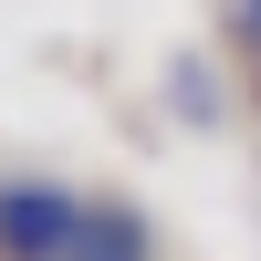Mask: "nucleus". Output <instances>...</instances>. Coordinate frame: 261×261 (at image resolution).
<instances>
[{"label":"nucleus","mask_w":261,"mask_h":261,"mask_svg":"<svg viewBox=\"0 0 261 261\" xmlns=\"http://www.w3.org/2000/svg\"><path fill=\"white\" fill-rule=\"evenodd\" d=\"M241 21H251V42H261V0H241Z\"/></svg>","instance_id":"obj_3"},{"label":"nucleus","mask_w":261,"mask_h":261,"mask_svg":"<svg viewBox=\"0 0 261 261\" xmlns=\"http://www.w3.org/2000/svg\"><path fill=\"white\" fill-rule=\"evenodd\" d=\"M63 261H157V230H146V209H125V199H84V230H73Z\"/></svg>","instance_id":"obj_2"},{"label":"nucleus","mask_w":261,"mask_h":261,"mask_svg":"<svg viewBox=\"0 0 261 261\" xmlns=\"http://www.w3.org/2000/svg\"><path fill=\"white\" fill-rule=\"evenodd\" d=\"M84 230V199L63 178H0V261H63Z\"/></svg>","instance_id":"obj_1"}]
</instances>
